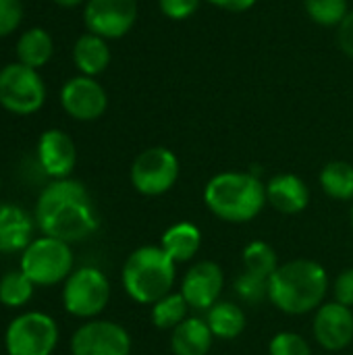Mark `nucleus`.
I'll return each instance as SVG.
<instances>
[{
  "instance_id": "nucleus-16",
  "label": "nucleus",
  "mask_w": 353,
  "mask_h": 355,
  "mask_svg": "<svg viewBox=\"0 0 353 355\" xmlns=\"http://www.w3.org/2000/svg\"><path fill=\"white\" fill-rule=\"evenodd\" d=\"M266 200L281 214H298L308 208L310 189L298 175L281 173L268 181Z\"/></svg>"
},
{
  "instance_id": "nucleus-32",
  "label": "nucleus",
  "mask_w": 353,
  "mask_h": 355,
  "mask_svg": "<svg viewBox=\"0 0 353 355\" xmlns=\"http://www.w3.org/2000/svg\"><path fill=\"white\" fill-rule=\"evenodd\" d=\"M333 293H335V302L337 304L353 308V268H345L337 277Z\"/></svg>"
},
{
  "instance_id": "nucleus-35",
  "label": "nucleus",
  "mask_w": 353,
  "mask_h": 355,
  "mask_svg": "<svg viewBox=\"0 0 353 355\" xmlns=\"http://www.w3.org/2000/svg\"><path fill=\"white\" fill-rule=\"evenodd\" d=\"M58 6H64V8H73V6H77V4H81L83 0H54Z\"/></svg>"
},
{
  "instance_id": "nucleus-26",
  "label": "nucleus",
  "mask_w": 353,
  "mask_h": 355,
  "mask_svg": "<svg viewBox=\"0 0 353 355\" xmlns=\"http://www.w3.org/2000/svg\"><path fill=\"white\" fill-rule=\"evenodd\" d=\"M33 283L21 272L10 270L0 279V304L6 308H21L33 295Z\"/></svg>"
},
{
  "instance_id": "nucleus-12",
  "label": "nucleus",
  "mask_w": 353,
  "mask_h": 355,
  "mask_svg": "<svg viewBox=\"0 0 353 355\" xmlns=\"http://www.w3.org/2000/svg\"><path fill=\"white\" fill-rule=\"evenodd\" d=\"M60 104L64 112L77 121H96L104 114L108 98L104 87L87 75L73 77L60 92Z\"/></svg>"
},
{
  "instance_id": "nucleus-15",
  "label": "nucleus",
  "mask_w": 353,
  "mask_h": 355,
  "mask_svg": "<svg viewBox=\"0 0 353 355\" xmlns=\"http://www.w3.org/2000/svg\"><path fill=\"white\" fill-rule=\"evenodd\" d=\"M37 160L48 177L69 179L77 164V148L73 139L60 129H48L37 141Z\"/></svg>"
},
{
  "instance_id": "nucleus-21",
  "label": "nucleus",
  "mask_w": 353,
  "mask_h": 355,
  "mask_svg": "<svg viewBox=\"0 0 353 355\" xmlns=\"http://www.w3.org/2000/svg\"><path fill=\"white\" fill-rule=\"evenodd\" d=\"M54 44L48 31H44L42 27H31L25 33H21L19 42H17V56L19 62L29 67V69H40L44 67L50 56H52Z\"/></svg>"
},
{
  "instance_id": "nucleus-14",
  "label": "nucleus",
  "mask_w": 353,
  "mask_h": 355,
  "mask_svg": "<svg viewBox=\"0 0 353 355\" xmlns=\"http://www.w3.org/2000/svg\"><path fill=\"white\" fill-rule=\"evenodd\" d=\"M314 337L327 352H341L353 341L352 308L337 302L322 304L314 316Z\"/></svg>"
},
{
  "instance_id": "nucleus-31",
  "label": "nucleus",
  "mask_w": 353,
  "mask_h": 355,
  "mask_svg": "<svg viewBox=\"0 0 353 355\" xmlns=\"http://www.w3.org/2000/svg\"><path fill=\"white\" fill-rule=\"evenodd\" d=\"M202 0H158L160 12L173 21H185L200 8Z\"/></svg>"
},
{
  "instance_id": "nucleus-29",
  "label": "nucleus",
  "mask_w": 353,
  "mask_h": 355,
  "mask_svg": "<svg viewBox=\"0 0 353 355\" xmlns=\"http://www.w3.org/2000/svg\"><path fill=\"white\" fill-rule=\"evenodd\" d=\"M268 355H312V349L298 333H277L268 343Z\"/></svg>"
},
{
  "instance_id": "nucleus-28",
  "label": "nucleus",
  "mask_w": 353,
  "mask_h": 355,
  "mask_svg": "<svg viewBox=\"0 0 353 355\" xmlns=\"http://www.w3.org/2000/svg\"><path fill=\"white\" fill-rule=\"evenodd\" d=\"M235 291L243 302L260 304L264 297H268V281L243 270L235 281Z\"/></svg>"
},
{
  "instance_id": "nucleus-7",
  "label": "nucleus",
  "mask_w": 353,
  "mask_h": 355,
  "mask_svg": "<svg viewBox=\"0 0 353 355\" xmlns=\"http://www.w3.org/2000/svg\"><path fill=\"white\" fill-rule=\"evenodd\" d=\"M58 343V324L44 312L17 316L4 335L8 355H52Z\"/></svg>"
},
{
  "instance_id": "nucleus-22",
  "label": "nucleus",
  "mask_w": 353,
  "mask_h": 355,
  "mask_svg": "<svg viewBox=\"0 0 353 355\" xmlns=\"http://www.w3.org/2000/svg\"><path fill=\"white\" fill-rule=\"evenodd\" d=\"M206 322L214 337L223 341H231L239 337L246 329V314L239 306L231 302H216L206 316Z\"/></svg>"
},
{
  "instance_id": "nucleus-17",
  "label": "nucleus",
  "mask_w": 353,
  "mask_h": 355,
  "mask_svg": "<svg viewBox=\"0 0 353 355\" xmlns=\"http://www.w3.org/2000/svg\"><path fill=\"white\" fill-rule=\"evenodd\" d=\"M33 220L17 204H0V254L23 252L33 239Z\"/></svg>"
},
{
  "instance_id": "nucleus-34",
  "label": "nucleus",
  "mask_w": 353,
  "mask_h": 355,
  "mask_svg": "<svg viewBox=\"0 0 353 355\" xmlns=\"http://www.w3.org/2000/svg\"><path fill=\"white\" fill-rule=\"evenodd\" d=\"M210 2L212 6H218L223 10H229V12H243L248 8H252L258 0H206Z\"/></svg>"
},
{
  "instance_id": "nucleus-37",
  "label": "nucleus",
  "mask_w": 353,
  "mask_h": 355,
  "mask_svg": "<svg viewBox=\"0 0 353 355\" xmlns=\"http://www.w3.org/2000/svg\"><path fill=\"white\" fill-rule=\"evenodd\" d=\"M0 187H2V181H0Z\"/></svg>"
},
{
  "instance_id": "nucleus-4",
  "label": "nucleus",
  "mask_w": 353,
  "mask_h": 355,
  "mask_svg": "<svg viewBox=\"0 0 353 355\" xmlns=\"http://www.w3.org/2000/svg\"><path fill=\"white\" fill-rule=\"evenodd\" d=\"M177 264L162 248L144 245L135 250L123 266V289L127 295L144 306H154L171 293Z\"/></svg>"
},
{
  "instance_id": "nucleus-11",
  "label": "nucleus",
  "mask_w": 353,
  "mask_h": 355,
  "mask_svg": "<svg viewBox=\"0 0 353 355\" xmlns=\"http://www.w3.org/2000/svg\"><path fill=\"white\" fill-rule=\"evenodd\" d=\"M73 355H129V333L110 320H92L81 324L71 339Z\"/></svg>"
},
{
  "instance_id": "nucleus-1",
  "label": "nucleus",
  "mask_w": 353,
  "mask_h": 355,
  "mask_svg": "<svg viewBox=\"0 0 353 355\" xmlns=\"http://www.w3.org/2000/svg\"><path fill=\"white\" fill-rule=\"evenodd\" d=\"M35 223L46 237L77 243L96 233L98 214L83 183L56 179L37 198Z\"/></svg>"
},
{
  "instance_id": "nucleus-36",
  "label": "nucleus",
  "mask_w": 353,
  "mask_h": 355,
  "mask_svg": "<svg viewBox=\"0 0 353 355\" xmlns=\"http://www.w3.org/2000/svg\"><path fill=\"white\" fill-rule=\"evenodd\" d=\"M352 225H353V208H352Z\"/></svg>"
},
{
  "instance_id": "nucleus-27",
  "label": "nucleus",
  "mask_w": 353,
  "mask_h": 355,
  "mask_svg": "<svg viewBox=\"0 0 353 355\" xmlns=\"http://www.w3.org/2000/svg\"><path fill=\"white\" fill-rule=\"evenodd\" d=\"M308 17L322 27H339L350 15L347 0H304Z\"/></svg>"
},
{
  "instance_id": "nucleus-30",
  "label": "nucleus",
  "mask_w": 353,
  "mask_h": 355,
  "mask_svg": "<svg viewBox=\"0 0 353 355\" xmlns=\"http://www.w3.org/2000/svg\"><path fill=\"white\" fill-rule=\"evenodd\" d=\"M23 19L21 0H0V37L12 33Z\"/></svg>"
},
{
  "instance_id": "nucleus-6",
  "label": "nucleus",
  "mask_w": 353,
  "mask_h": 355,
  "mask_svg": "<svg viewBox=\"0 0 353 355\" xmlns=\"http://www.w3.org/2000/svg\"><path fill=\"white\" fill-rule=\"evenodd\" d=\"M110 300V283L106 275L94 266L77 268L69 275L62 289V304L71 316L94 318Z\"/></svg>"
},
{
  "instance_id": "nucleus-2",
  "label": "nucleus",
  "mask_w": 353,
  "mask_h": 355,
  "mask_svg": "<svg viewBox=\"0 0 353 355\" xmlns=\"http://www.w3.org/2000/svg\"><path fill=\"white\" fill-rule=\"evenodd\" d=\"M329 275L314 260H291L268 279V300L285 314L300 316L322 306Z\"/></svg>"
},
{
  "instance_id": "nucleus-18",
  "label": "nucleus",
  "mask_w": 353,
  "mask_h": 355,
  "mask_svg": "<svg viewBox=\"0 0 353 355\" xmlns=\"http://www.w3.org/2000/svg\"><path fill=\"white\" fill-rule=\"evenodd\" d=\"M160 248L175 264L189 262L202 248V233L193 223H177L162 233Z\"/></svg>"
},
{
  "instance_id": "nucleus-10",
  "label": "nucleus",
  "mask_w": 353,
  "mask_h": 355,
  "mask_svg": "<svg viewBox=\"0 0 353 355\" xmlns=\"http://www.w3.org/2000/svg\"><path fill=\"white\" fill-rule=\"evenodd\" d=\"M83 21L89 33L104 40L123 37L137 21V0H87Z\"/></svg>"
},
{
  "instance_id": "nucleus-9",
  "label": "nucleus",
  "mask_w": 353,
  "mask_h": 355,
  "mask_svg": "<svg viewBox=\"0 0 353 355\" xmlns=\"http://www.w3.org/2000/svg\"><path fill=\"white\" fill-rule=\"evenodd\" d=\"M179 179V160L169 148H148L131 164V183L141 196H162Z\"/></svg>"
},
{
  "instance_id": "nucleus-24",
  "label": "nucleus",
  "mask_w": 353,
  "mask_h": 355,
  "mask_svg": "<svg viewBox=\"0 0 353 355\" xmlns=\"http://www.w3.org/2000/svg\"><path fill=\"white\" fill-rule=\"evenodd\" d=\"M279 268V260L275 250L264 241H252L243 250V270L256 275L260 279H270Z\"/></svg>"
},
{
  "instance_id": "nucleus-3",
  "label": "nucleus",
  "mask_w": 353,
  "mask_h": 355,
  "mask_svg": "<svg viewBox=\"0 0 353 355\" xmlns=\"http://www.w3.org/2000/svg\"><path fill=\"white\" fill-rule=\"evenodd\" d=\"M204 202L221 220L248 223L266 206V185L252 173L227 171L208 181Z\"/></svg>"
},
{
  "instance_id": "nucleus-20",
  "label": "nucleus",
  "mask_w": 353,
  "mask_h": 355,
  "mask_svg": "<svg viewBox=\"0 0 353 355\" xmlns=\"http://www.w3.org/2000/svg\"><path fill=\"white\" fill-rule=\"evenodd\" d=\"M73 60L83 75L96 77L102 71H106V67L110 64V48L104 37L96 33H83L75 42Z\"/></svg>"
},
{
  "instance_id": "nucleus-25",
  "label": "nucleus",
  "mask_w": 353,
  "mask_h": 355,
  "mask_svg": "<svg viewBox=\"0 0 353 355\" xmlns=\"http://www.w3.org/2000/svg\"><path fill=\"white\" fill-rule=\"evenodd\" d=\"M187 302L181 293H169L152 306V322L160 331H173L187 318Z\"/></svg>"
},
{
  "instance_id": "nucleus-23",
  "label": "nucleus",
  "mask_w": 353,
  "mask_h": 355,
  "mask_svg": "<svg viewBox=\"0 0 353 355\" xmlns=\"http://www.w3.org/2000/svg\"><path fill=\"white\" fill-rule=\"evenodd\" d=\"M320 187L333 200L353 198V166L343 160H333L320 171Z\"/></svg>"
},
{
  "instance_id": "nucleus-5",
  "label": "nucleus",
  "mask_w": 353,
  "mask_h": 355,
  "mask_svg": "<svg viewBox=\"0 0 353 355\" xmlns=\"http://www.w3.org/2000/svg\"><path fill=\"white\" fill-rule=\"evenodd\" d=\"M19 270L33 283L42 287L58 285L67 281L73 272V252L71 243H64L54 237L33 239L23 252Z\"/></svg>"
},
{
  "instance_id": "nucleus-8",
  "label": "nucleus",
  "mask_w": 353,
  "mask_h": 355,
  "mask_svg": "<svg viewBox=\"0 0 353 355\" xmlns=\"http://www.w3.org/2000/svg\"><path fill=\"white\" fill-rule=\"evenodd\" d=\"M46 102V87L35 69L21 62L0 71V104L12 114H33Z\"/></svg>"
},
{
  "instance_id": "nucleus-13",
  "label": "nucleus",
  "mask_w": 353,
  "mask_h": 355,
  "mask_svg": "<svg viewBox=\"0 0 353 355\" xmlns=\"http://www.w3.org/2000/svg\"><path fill=\"white\" fill-rule=\"evenodd\" d=\"M225 277L216 262L204 260L191 266L181 283V295L193 310H210L223 291Z\"/></svg>"
},
{
  "instance_id": "nucleus-33",
  "label": "nucleus",
  "mask_w": 353,
  "mask_h": 355,
  "mask_svg": "<svg viewBox=\"0 0 353 355\" xmlns=\"http://www.w3.org/2000/svg\"><path fill=\"white\" fill-rule=\"evenodd\" d=\"M337 42L339 48L353 58V10L343 19V23L337 27Z\"/></svg>"
},
{
  "instance_id": "nucleus-19",
  "label": "nucleus",
  "mask_w": 353,
  "mask_h": 355,
  "mask_svg": "<svg viewBox=\"0 0 353 355\" xmlns=\"http://www.w3.org/2000/svg\"><path fill=\"white\" fill-rule=\"evenodd\" d=\"M212 331L206 320L185 318L173 329L171 349L175 355H206L212 347Z\"/></svg>"
}]
</instances>
